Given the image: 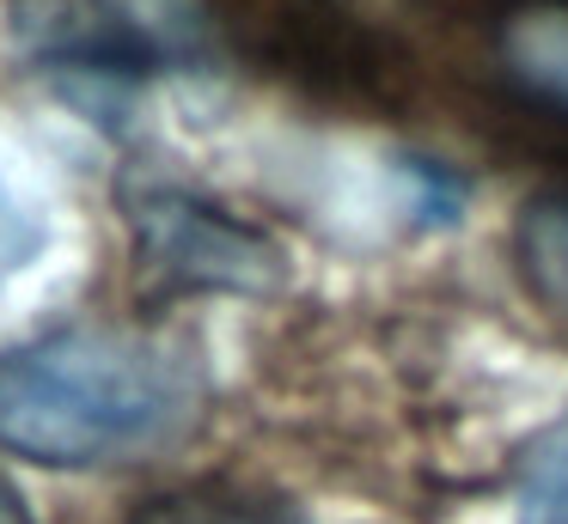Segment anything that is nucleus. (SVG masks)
<instances>
[{
    "instance_id": "20e7f679",
    "label": "nucleus",
    "mask_w": 568,
    "mask_h": 524,
    "mask_svg": "<svg viewBox=\"0 0 568 524\" xmlns=\"http://www.w3.org/2000/svg\"><path fill=\"white\" fill-rule=\"evenodd\" d=\"M55 61L87 73H148L202 61V12L190 0H43L31 19Z\"/></svg>"
},
{
    "instance_id": "7ed1b4c3",
    "label": "nucleus",
    "mask_w": 568,
    "mask_h": 524,
    "mask_svg": "<svg viewBox=\"0 0 568 524\" xmlns=\"http://www.w3.org/2000/svg\"><path fill=\"white\" fill-rule=\"evenodd\" d=\"M129 226L148 292H275L287 280V256L270 232L202 202L172 183H129Z\"/></svg>"
},
{
    "instance_id": "f03ea898",
    "label": "nucleus",
    "mask_w": 568,
    "mask_h": 524,
    "mask_svg": "<svg viewBox=\"0 0 568 524\" xmlns=\"http://www.w3.org/2000/svg\"><path fill=\"white\" fill-rule=\"evenodd\" d=\"M209 24L257 73L343 110H397L416 97V68L355 0H209Z\"/></svg>"
},
{
    "instance_id": "423d86ee",
    "label": "nucleus",
    "mask_w": 568,
    "mask_h": 524,
    "mask_svg": "<svg viewBox=\"0 0 568 524\" xmlns=\"http://www.w3.org/2000/svg\"><path fill=\"white\" fill-rule=\"evenodd\" d=\"M514 268L538 311L568 336V189H544L514 226Z\"/></svg>"
},
{
    "instance_id": "39448f33",
    "label": "nucleus",
    "mask_w": 568,
    "mask_h": 524,
    "mask_svg": "<svg viewBox=\"0 0 568 524\" xmlns=\"http://www.w3.org/2000/svg\"><path fill=\"white\" fill-rule=\"evenodd\" d=\"M477 31L495 97L568 141V0H477Z\"/></svg>"
},
{
    "instance_id": "6e6552de",
    "label": "nucleus",
    "mask_w": 568,
    "mask_h": 524,
    "mask_svg": "<svg viewBox=\"0 0 568 524\" xmlns=\"http://www.w3.org/2000/svg\"><path fill=\"white\" fill-rule=\"evenodd\" d=\"M519 524H568V414L519 463Z\"/></svg>"
},
{
    "instance_id": "1a4fd4ad",
    "label": "nucleus",
    "mask_w": 568,
    "mask_h": 524,
    "mask_svg": "<svg viewBox=\"0 0 568 524\" xmlns=\"http://www.w3.org/2000/svg\"><path fill=\"white\" fill-rule=\"evenodd\" d=\"M0 524H31V512H26V500L13 494V487L0 482Z\"/></svg>"
},
{
    "instance_id": "f257e3e1",
    "label": "nucleus",
    "mask_w": 568,
    "mask_h": 524,
    "mask_svg": "<svg viewBox=\"0 0 568 524\" xmlns=\"http://www.w3.org/2000/svg\"><path fill=\"white\" fill-rule=\"evenodd\" d=\"M202 409V360L148 329L80 323L0 353V451L43 470L148 463L184 445Z\"/></svg>"
},
{
    "instance_id": "0eeeda50",
    "label": "nucleus",
    "mask_w": 568,
    "mask_h": 524,
    "mask_svg": "<svg viewBox=\"0 0 568 524\" xmlns=\"http://www.w3.org/2000/svg\"><path fill=\"white\" fill-rule=\"evenodd\" d=\"M123 524H300V512L275 494H257V487L196 482V487L153 494L148 506H135Z\"/></svg>"
}]
</instances>
